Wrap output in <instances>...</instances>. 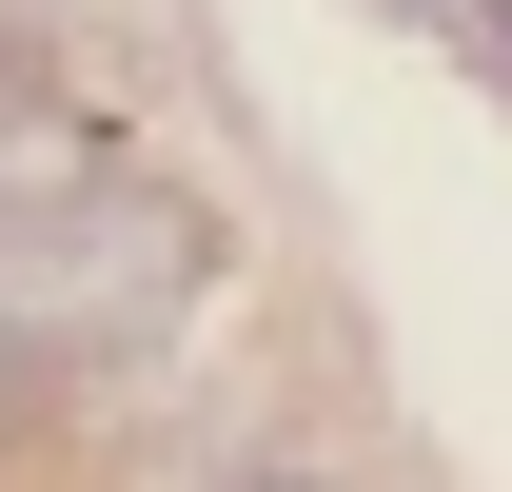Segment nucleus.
<instances>
[{"instance_id":"nucleus-1","label":"nucleus","mask_w":512,"mask_h":492,"mask_svg":"<svg viewBox=\"0 0 512 492\" xmlns=\"http://www.w3.org/2000/svg\"><path fill=\"white\" fill-rule=\"evenodd\" d=\"M237 492H335V473H296V453H276V473H237Z\"/></svg>"},{"instance_id":"nucleus-2","label":"nucleus","mask_w":512,"mask_h":492,"mask_svg":"<svg viewBox=\"0 0 512 492\" xmlns=\"http://www.w3.org/2000/svg\"><path fill=\"white\" fill-rule=\"evenodd\" d=\"M20 414H40V394H20V374H0V453H20Z\"/></svg>"},{"instance_id":"nucleus-3","label":"nucleus","mask_w":512,"mask_h":492,"mask_svg":"<svg viewBox=\"0 0 512 492\" xmlns=\"http://www.w3.org/2000/svg\"><path fill=\"white\" fill-rule=\"evenodd\" d=\"M0 119H20V60H0Z\"/></svg>"}]
</instances>
